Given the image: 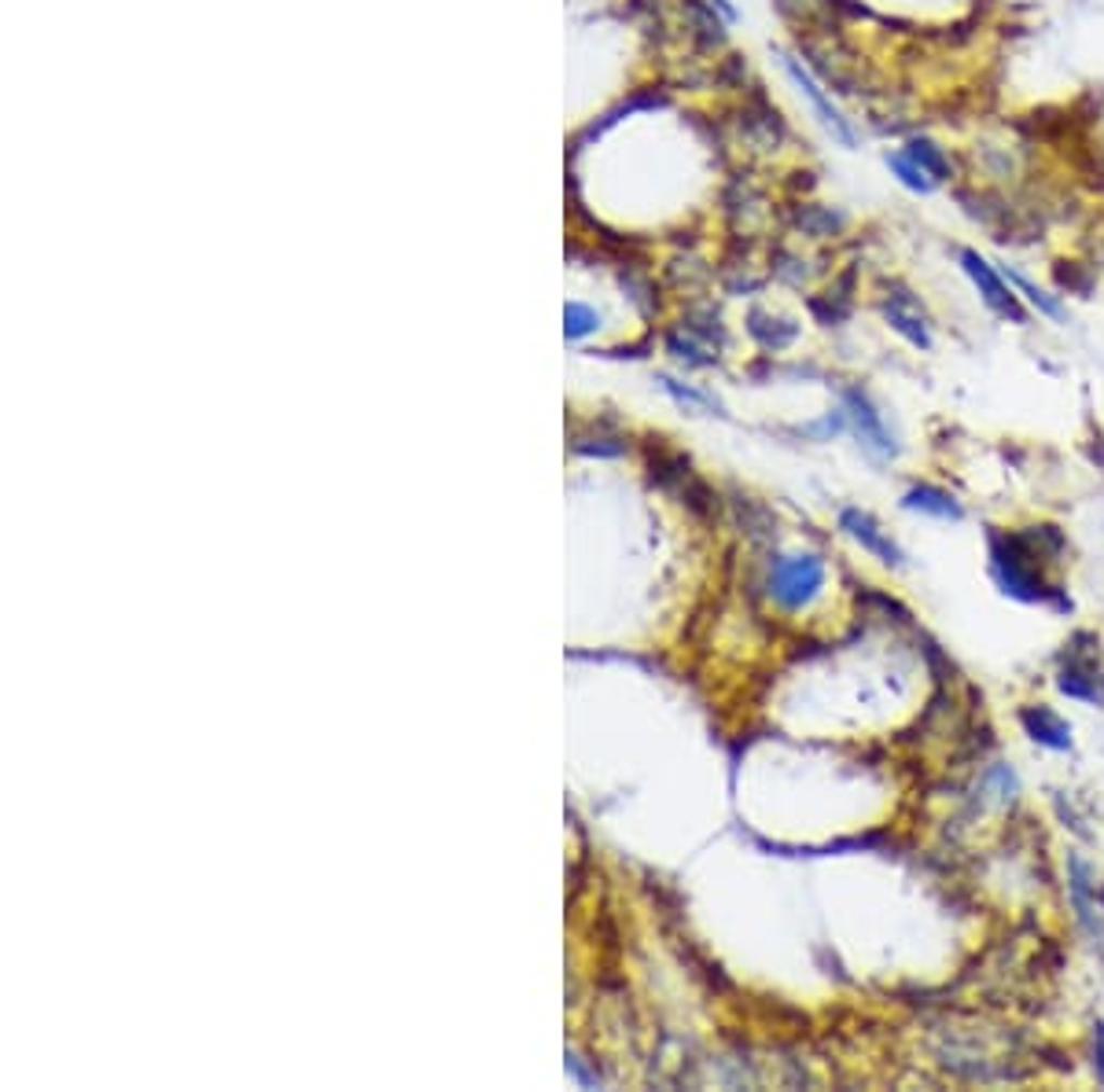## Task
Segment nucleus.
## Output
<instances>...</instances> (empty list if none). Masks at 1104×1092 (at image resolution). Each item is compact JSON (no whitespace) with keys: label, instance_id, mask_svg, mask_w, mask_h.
Instances as JSON below:
<instances>
[{"label":"nucleus","instance_id":"6e6552de","mask_svg":"<svg viewBox=\"0 0 1104 1092\" xmlns=\"http://www.w3.org/2000/svg\"><path fill=\"white\" fill-rule=\"evenodd\" d=\"M1024 725L1031 728L1035 740H1042L1045 746H1056V751H1064V746H1068V725H1064L1056 714L1045 711V706H1038V711H1027L1024 714Z\"/></svg>","mask_w":1104,"mask_h":1092},{"label":"nucleus","instance_id":"f8f14e48","mask_svg":"<svg viewBox=\"0 0 1104 1092\" xmlns=\"http://www.w3.org/2000/svg\"><path fill=\"white\" fill-rule=\"evenodd\" d=\"M711 8H718V12L726 15V18H737V12H732V4H729V0H711Z\"/></svg>","mask_w":1104,"mask_h":1092},{"label":"nucleus","instance_id":"20e7f679","mask_svg":"<svg viewBox=\"0 0 1104 1092\" xmlns=\"http://www.w3.org/2000/svg\"><path fill=\"white\" fill-rule=\"evenodd\" d=\"M843 530H847V534L855 537L858 545H866L873 556L884 559V563H895V567L902 563V552H898V545L884 534V530L876 526L873 519L866 516V511H858V508H847V511H843Z\"/></svg>","mask_w":1104,"mask_h":1092},{"label":"nucleus","instance_id":"1a4fd4ad","mask_svg":"<svg viewBox=\"0 0 1104 1092\" xmlns=\"http://www.w3.org/2000/svg\"><path fill=\"white\" fill-rule=\"evenodd\" d=\"M906 508L932 511V516H939V519H961V508H958V504L946 497L943 490H932V485H917V490H909V493H906Z\"/></svg>","mask_w":1104,"mask_h":1092},{"label":"nucleus","instance_id":"0eeeda50","mask_svg":"<svg viewBox=\"0 0 1104 1092\" xmlns=\"http://www.w3.org/2000/svg\"><path fill=\"white\" fill-rule=\"evenodd\" d=\"M906 155L913 158L917 166H924V170L932 173L939 184H946V181L953 177V166H950V158H946V147H939L935 140H927V136H909V140H906Z\"/></svg>","mask_w":1104,"mask_h":1092},{"label":"nucleus","instance_id":"9b49d317","mask_svg":"<svg viewBox=\"0 0 1104 1092\" xmlns=\"http://www.w3.org/2000/svg\"><path fill=\"white\" fill-rule=\"evenodd\" d=\"M563 328H568V339H582V335H589L593 328H597V313L586 310V306H579V302H571L568 306V313H563Z\"/></svg>","mask_w":1104,"mask_h":1092},{"label":"nucleus","instance_id":"39448f33","mask_svg":"<svg viewBox=\"0 0 1104 1092\" xmlns=\"http://www.w3.org/2000/svg\"><path fill=\"white\" fill-rule=\"evenodd\" d=\"M847 408H850V419H855L861 442H866L869 450H876V453H891V438L884 431V424H880V413H873V405L866 401V394L850 390V394H847Z\"/></svg>","mask_w":1104,"mask_h":1092},{"label":"nucleus","instance_id":"f03ea898","mask_svg":"<svg viewBox=\"0 0 1104 1092\" xmlns=\"http://www.w3.org/2000/svg\"><path fill=\"white\" fill-rule=\"evenodd\" d=\"M961 265H964V273H969L972 284L979 287L983 302H987L998 316H1005V321H1013V324L1027 321V310L1019 306V295L1009 287L1005 273H998V269L990 265L987 258H979L976 250H961Z\"/></svg>","mask_w":1104,"mask_h":1092},{"label":"nucleus","instance_id":"7ed1b4c3","mask_svg":"<svg viewBox=\"0 0 1104 1092\" xmlns=\"http://www.w3.org/2000/svg\"><path fill=\"white\" fill-rule=\"evenodd\" d=\"M784 70H788V78L800 86V92L806 100H810V107L818 110V118H821V126L829 129L832 136L840 140L843 147H855L858 144V133H855V126H850V118H843V110L832 104L829 96H824V89L814 81V74L803 67L800 60H792V55H784Z\"/></svg>","mask_w":1104,"mask_h":1092},{"label":"nucleus","instance_id":"9d476101","mask_svg":"<svg viewBox=\"0 0 1104 1092\" xmlns=\"http://www.w3.org/2000/svg\"><path fill=\"white\" fill-rule=\"evenodd\" d=\"M1005 280H1009V284H1013V287H1016V291H1019V295H1024V298H1027V302H1031V306H1035V310H1038V313H1045V316H1061V302H1056V298H1053V295H1045V291H1042V287H1035V284H1031V280H1027V276H1019V273H1016V269H1005Z\"/></svg>","mask_w":1104,"mask_h":1092},{"label":"nucleus","instance_id":"f257e3e1","mask_svg":"<svg viewBox=\"0 0 1104 1092\" xmlns=\"http://www.w3.org/2000/svg\"><path fill=\"white\" fill-rule=\"evenodd\" d=\"M824 582V567L814 556H788L777 559L774 574H769V596L781 607H803L818 596Z\"/></svg>","mask_w":1104,"mask_h":1092},{"label":"nucleus","instance_id":"423d86ee","mask_svg":"<svg viewBox=\"0 0 1104 1092\" xmlns=\"http://www.w3.org/2000/svg\"><path fill=\"white\" fill-rule=\"evenodd\" d=\"M884 162H887V170L895 173V181L902 184V188L913 192V195H932L935 188H939V181H935V177L927 173L924 166H917L913 158L906 155V147H895V152H887Z\"/></svg>","mask_w":1104,"mask_h":1092}]
</instances>
